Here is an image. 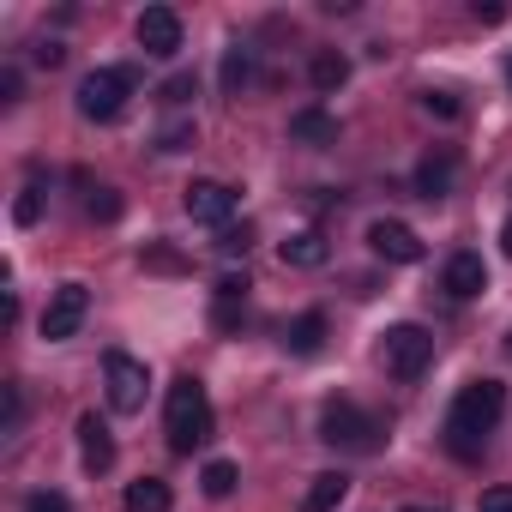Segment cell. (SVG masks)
I'll return each mask as SVG.
<instances>
[{
    "mask_svg": "<svg viewBox=\"0 0 512 512\" xmlns=\"http://www.w3.org/2000/svg\"><path fill=\"white\" fill-rule=\"evenodd\" d=\"M506 416V386L500 380H470L458 386L452 410H446V452L452 458H482V440L494 434V422Z\"/></svg>",
    "mask_w": 512,
    "mask_h": 512,
    "instance_id": "obj_1",
    "label": "cell"
},
{
    "mask_svg": "<svg viewBox=\"0 0 512 512\" xmlns=\"http://www.w3.org/2000/svg\"><path fill=\"white\" fill-rule=\"evenodd\" d=\"M163 434H169V452L175 458H193L211 434H217V416H211V398L193 374H181L163 398Z\"/></svg>",
    "mask_w": 512,
    "mask_h": 512,
    "instance_id": "obj_2",
    "label": "cell"
},
{
    "mask_svg": "<svg viewBox=\"0 0 512 512\" xmlns=\"http://www.w3.org/2000/svg\"><path fill=\"white\" fill-rule=\"evenodd\" d=\"M320 440L338 446V452H374V446H380V422H374L362 404L332 398V404L320 410Z\"/></svg>",
    "mask_w": 512,
    "mask_h": 512,
    "instance_id": "obj_3",
    "label": "cell"
},
{
    "mask_svg": "<svg viewBox=\"0 0 512 512\" xmlns=\"http://www.w3.org/2000/svg\"><path fill=\"white\" fill-rule=\"evenodd\" d=\"M127 97H133V73L127 67H91L79 79V115L85 121H121Z\"/></svg>",
    "mask_w": 512,
    "mask_h": 512,
    "instance_id": "obj_4",
    "label": "cell"
},
{
    "mask_svg": "<svg viewBox=\"0 0 512 512\" xmlns=\"http://www.w3.org/2000/svg\"><path fill=\"white\" fill-rule=\"evenodd\" d=\"M145 392H151V368L139 356H127V350H109L103 356V398H109V410L133 416V410H145Z\"/></svg>",
    "mask_w": 512,
    "mask_h": 512,
    "instance_id": "obj_5",
    "label": "cell"
},
{
    "mask_svg": "<svg viewBox=\"0 0 512 512\" xmlns=\"http://www.w3.org/2000/svg\"><path fill=\"white\" fill-rule=\"evenodd\" d=\"M380 356H386V374H392V380H416V374L434 362V332H428V326H416V320L386 326Z\"/></svg>",
    "mask_w": 512,
    "mask_h": 512,
    "instance_id": "obj_6",
    "label": "cell"
},
{
    "mask_svg": "<svg viewBox=\"0 0 512 512\" xmlns=\"http://www.w3.org/2000/svg\"><path fill=\"white\" fill-rule=\"evenodd\" d=\"M85 314H91V290H85V284H61V290L49 296V308H43V338H49V344L79 338Z\"/></svg>",
    "mask_w": 512,
    "mask_h": 512,
    "instance_id": "obj_7",
    "label": "cell"
},
{
    "mask_svg": "<svg viewBox=\"0 0 512 512\" xmlns=\"http://www.w3.org/2000/svg\"><path fill=\"white\" fill-rule=\"evenodd\" d=\"M368 247L380 253L386 266H422V235H416L410 223H398V217L368 223Z\"/></svg>",
    "mask_w": 512,
    "mask_h": 512,
    "instance_id": "obj_8",
    "label": "cell"
},
{
    "mask_svg": "<svg viewBox=\"0 0 512 512\" xmlns=\"http://www.w3.org/2000/svg\"><path fill=\"white\" fill-rule=\"evenodd\" d=\"M139 49L157 55V61L181 55V13L175 7H145L139 13Z\"/></svg>",
    "mask_w": 512,
    "mask_h": 512,
    "instance_id": "obj_9",
    "label": "cell"
},
{
    "mask_svg": "<svg viewBox=\"0 0 512 512\" xmlns=\"http://www.w3.org/2000/svg\"><path fill=\"white\" fill-rule=\"evenodd\" d=\"M440 290H446L452 302H470V296H482V290H488V266H482V253L458 247L452 260H446V272H440Z\"/></svg>",
    "mask_w": 512,
    "mask_h": 512,
    "instance_id": "obj_10",
    "label": "cell"
},
{
    "mask_svg": "<svg viewBox=\"0 0 512 512\" xmlns=\"http://www.w3.org/2000/svg\"><path fill=\"white\" fill-rule=\"evenodd\" d=\"M187 217H193V223H217V229H229V217H235V193H229L223 181H193V187H187Z\"/></svg>",
    "mask_w": 512,
    "mask_h": 512,
    "instance_id": "obj_11",
    "label": "cell"
},
{
    "mask_svg": "<svg viewBox=\"0 0 512 512\" xmlns=\"http://www.w3.org/2000/svg\"><path fill=\"white\" fill-rule=\"evenodd\" d=\"M290 139L308 145V151H326V145H338V115L320 109V103H308V109L290 115Z\"/></svg>",
    "mask_w": 512,
    "mask_h": 512,
    "instance_id": "obj_12",
    "label": "cell"
},
{
    "mask_svg": "<svg viewBox=\"0 0 512 512\" xmlns=\"http://www.w3.org/2000/svg\"><path fill=\"white\" fill-rule=\"evenodd\" d=\"M452 175H458V151L440 145V151H428V157L416 163V193H422V199H446V193H452Z\"/></svg>",
    "mask_w": 512,
    "mask_h": 512,
    "instance_id": "obj_13",
    "label": "cell"
},
{
    "mask_svg": "<svg viewBox=\"0 0 512 512\" xmlns=\"http://www.w3.org/2000/svg\"><path fill=\"white\" fill-rule=\"evenodd\" d=\"M79 458H85V470H109L115 464V440H109V422L97 410L79 416Z\"/></svg>",
    "mask_w": 512,
    "mask_h": 512,
    "instance_id": "obj_14",
    "label": "cell"
},
{
    "mask_svg": "<svg viewBox=\"0 0 512 512\" xmlns=\"http://www.w3.org/2000/svg\"><path fill=\"white\" fill-rule=\"evenodd\" d=\"M284 350H290V356H320V350H326V314H320V308L296 314V320L284 326Z\"/></svg>",
    "mask_w": 512,
    "mask_h": 512,
    "instance_id": "obj_15",
    "label": "cell"
},
{
    "mask_svg": "<svg viewBox=\"0 0 512 512\" xmlns=\"http://www.w3.org/2000/svg\"><path fill=\"white\" fill-rule=\"evenodd\" d=\"M332 260V241L320 235V229H296L290 241H284V266H302V272H314V266H326Z\"/></svg>",
    "mask_w": 512,
    "mask_h": 512,
    "instance_id": "obj_16",
    "label": "cell"
},
{
    "mask_svg": "<svg viewBox=\"0 0 512 512\" xmlns=\"http://www.w3.org/2000/svg\"><path fill=\"white\" fill-rule=\"evenodd\" d=\"M344 494H350V476H344V470H320V476L308 482V494H302V512H338Z\"/></svg>",
    "mask_w": 512,
    "mask_h": 512,
    "instance_id": "obj_17",
    "label": "cell"
},
{
    "mask_svg": "<svg viewBox=\"0 0 512 512\" xmlns=\"http://www.w3.org/2000/svg\"><path fill=\"white\" fill-rule=\"evenodd\" d=\"M121 506H127V512H169V506H175V494H169V482H163V476H139V482H127Z\"/></svg>",
    "mask_w": 512,
    "mask_h": 512,
    "instance_id": "obj_18",
    "label": "cell"
},
{
    "mask_svg": "<svg viewBox=\"0 0 512 512\" xmlns=\"http://www.w3.org/2000/svg\"><path fill=\"white\" fill-rule=\"evenodd\" d=\"M308 79H314V91H320V97H332V91H344V85H350V61H344L338 49H320V55L308 61Z\"/></svg>",
    "mask_w": 512,
    "mask_h": 512,
    "instance_id": "obj_19",
    "label": "cell"
},
{
    "mask_svg": "<svg viewBox=\"0 0 512 512\" xmlns=\"http://www.w3.org/2000/svg\"><path fill=\"white\" fill-rule=\"evenodd\" d=\"M235 482H241V470H235L229 458H211V464L199 470V488H205L211 500H229V494H235Z\"/></svg>",
    "mask_w": 512,
    "mask_h": 512,
    "instance_id": "obj_20",
    "label": "cell"
},
{
    "mask_svg": "<svg viewBox=\"0 0 512 512\" xmlns=\"http://www.w3.org/2000/svg\"><path fill=\"white\" fill-rule=\"evenodd\" d=\"M139 260H145V272H163V278H181L187 272V253H175L169 241H145Z\"/></svg>",
    "mask_w": 512,
    "mask_h": 512,
    "instance_id": "obj_21",
    "label": "cell"
},
{
    "mask_svg": "<svg viewBox=\"0 0 512 512\" xmlns=\"http://www.w3.org/2000/svg\"><path fill=\"white\" fill-rule=\"evenodd\" d=\"M247 79H253V49H241V43H235V49L223 55V91H229V97H241V91H247Z\"/></svg>",
    "mask_w": 512,
    "mask_h": 512,
    "instance_id": "obj_22",
    "label": "cell"
},
{
    "mask_svg": "<svg viewBox=\"0 0 512 512\" xmlns=\"http://www.w3.org/2000/svg\"><path fill=\"white\" fill-rule=\"evenodd\" d=\"M85 211H91L97 223H115V217H121V193H115V187H91V199H85Z\"/></svg>",
    "mask_w": 512,
    "mask_h": 512,
    "instance_id": "obj_23",
    "label": "cell"
},
{
    "mask_svg": "<svg viewBox=\"0 0 512 512\" xmlns=\"http://www.w3.org/2000/svg\"><path fill=\"white\" fill-rule=\"evenodd\" d=\"M241 320H247V302H229V296L211 302V326L217 332H241Z\"/></svg>",
    "mask_w": 512,
    "mask_h": 512,
    "instance_id": "obj_24",
    "label": "cell"
},
{
    "mask_svg": "<svg viewBox=\"0 0 512 512\" xmlns=\"http://www.w3.org/2000/svg\"><path fill=\"white\" fill-rule=\"evenodd\" d=\"M422 109H428L434 121H458V115H464V103H458L452 91H422Z\"/></svg>",
    "mask_w": 512,
    "mask_h": 512,
    "instance_id": "obj_25",
    "label": "cell"
},
{
    "mask_svg": "<svg viewBox=\"0 0 512 512\" xmlns=\"http://www.w3.org/2000/svg\"><path fill=\"white\" fill-rule=\"evenodd\" d=\"M7 392V422H0V434H19L25 428V386H0Z\"/></svg>",
    "mask_w": 512,
    "mask_h": 512,
    "instance_id": "obj_26",
    "label": "cell"
},
{
    "mask_svg": "<svg viewBox=\"0 0 512 512\" xmlns=\"http://www.w3.org/2000/svg\"><path fill=\"white\" fill-rule=\"evenodd\" d=\"M187 145H193V121H169L157 133V151H187Z\"/></svg>",
    "mask_w": 512,
    "mask_h": 512,
    "instance_id": "obj_27",
    "label": "cell"
},
{
    "mask_svg": "<svg viewBox=\"0 0 512 512\" xmlns=\"http://www.w3.org/2000/svg\"><path fill=\"white\" fill-rule=\"evenodd\" d=\"M37 217H43V199H37V187H25V193L13 199V223H19V229H31Z\"/></svg>",
    "mask_w": 512,
    "mask_h": 512,
    "instance_id": "obj_28",
    "label": "cell"
},
{
    "mask_svg": "<svg viewBox=\"0 0 512 512\" xmlns=\"http://www.w3.org/2000/svg\"><path fill=\"white\" fill-rule=\"evenodd\" d=\"M25 512H73V500H67L61 488H37V494L25 500Z\"/></svg>",
    "mask_w": 512,
    "mask_h": 512,
    "instance_id": "obj_29",
    "label": "cell"
},
{
    "mask_svg": "<svg viewBox=\"0 0 512 512\" xmlns=\"http://www.w3.org/2000/svg\"><path fill=\"white\" fill-rule=\"evenodd\" d=\"M247 247H253V229H247V223H241V229L229 223V229L217 235V253H229V260H235V253H247Z\"/></svg>",
    "mask_w": 512,
    "mask_h": 512,
    "instance_id": "obj_30",
    "label": "cell"
},
{
    "mask_svg": "<svg viewBox=\"0 0 512 512\" xmlns=\"http://www.w3.org/2000/svg\"><path fill=\"white\" fill-rule=\"evenodd\" d=\"M247 290H253L247 272H223V278H217V296H229V302H247Z\"/></svg>",
    "mask_w": 512,
    "mask_h": 512,
    "instance_id": "obj_31",
    "label": "cell"
},
{
    "mask_svg": "<svg viewBox=\"0 0 512 512\" xmlns=\"http://www.w3.org/2000/svg\"><path fill=\"white\" fill-rule=\"evenodd\" d=\"M476 512H512V482H500V488H482V506Z\"/></svg>",
    "mask_w": 512,
    "mask_h": 512,
    "instance_id": "obj_32",
    "label": "cell"
},
{
    "mask_svg": "<svg viewBox=\"0 0 512 512\" xmlns=\"http://www.w3.org/2000/svg\"><path fill=\"white\" fill-rule=\"evenodd\" d=\"M193 97V73H175L169 85H163V103H187Z\"/></svg>",
    "mask_w": 512,
    "mask_h": 512,
    "instance_id": "obj_33",
    "label": "cell"
},
{
    "mask_svg": "<svg viewBox=\"0 0 512 512\" xmlns=\"http://www.w3.org/2000/svg\"><path fill=\"white\" fill-rule=\"evenodd\" d=\"M0 103H7V109L19 103V73H13V67H7V73H0Z\"/></svg>",
    "mask_w": 512,
    "mask_h": 512,
    "instance_id": "obj_34",
    "label": "cell"
},
{
    "mask_svg": "<svg viewBox=\"0 0 512 512\" xmlns=\"http://www.w3.org/2000/svg\"><path fill=\"white\" fill-rule=\"evenodd\" d=\"M470 13H476L482 25H500V19H506V7H494V0H488V7H482V0H476V7H470Z\"/></svg>",
    "mask_w": 512,
    "mask_h": 512,
    "instance_id": "obj_35",
    "label": "cell"
},
{
    "mask_svg": "<svg viewBox=\"0 0 512 512\" xmlns=\"http://www.w3.org/2000/svg\"><path fill=\"white\" fill-rule=\"evenodd\" d=\"M61 55H67L61 43H43V49H37V61H43V67H61Z\"/></svg>",
    "mask_w": 512,
    "mask_h": 512,
    "instance_id": "obj_36",
    "label": "cell"
},
{
    "mask_svg": "<svg viewBox=\"0 0 512 512\" xmlns=\"http://www.w3.org/2000/svg\"><path fill=\"white\" fill-rule=\"evenodd\" d=\"M500 253H506V260H512V217L500 223Z\"/></svg>",
    "mask_w": 512,
    "mask_h": 512,
    "instance_id": "obj_37",
    "label": "cell"
},
{
    "mask_svg": "<svg viewBox=\"0 0 512 512\" xmlns=\"http://www.w3.org/2000/svg\"><path fill=\"white\" fill-rule=\"evenodd\" d=\"M404 512H446V506H404Z\"/></svg>",
    "mask_w": 512,
    "mask_h": 512,
    "instance_id": "obj_38",
    "label": "cell"
},
{
    "mask_svg": "<svg viewBox=\"0 0 512 512\" xmlns=\"http://www.w3.org/2000/svg\"><path fill=\"white\" fill-rule=\"evenodd\" d=\"M506 79H512V61H506Z\"/></svg>",
    "mask_w": 512,
    "mask_h": 512,
    "instance_id": "obj_39",
    "label": "cell"
},
{
    "mask_svg": "<svg viewBox=\"0 0 512 512\" xmlns=\"http://www.w3.org/2000/svg\"><path fill=\"white\" fill-rule=\"evenodd\" d=\"M506 350H512V344H506Z\"/></svg>",
    "mask_w": 512,
    "mask_h": 512,
    "instance_id": "obj_40",
    "label": "cell"
}]
</instances>
